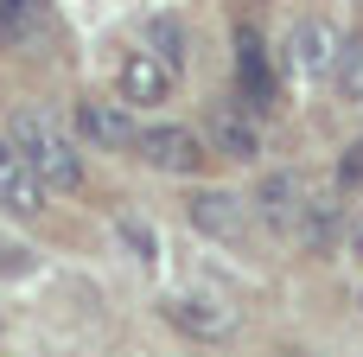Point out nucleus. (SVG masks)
I'll return each instance as SVG.
<instances>
[{
	"mask_svg": "<svg viewBox=\"0 0 363 357\" xmlns=\"http://www.w3.org/2000/svg\"><path fill=\"white\" fill-rule=\"evenodd\" d=\"M300 204H306V172H294V166H281V172H268V179L255 185V211H262L274 230H294Z\"/></svg>",
	"mask_w": 363,
	"mask_h": 357,
	"instance_id": "9b49d317",
	"label": "nucleus"
},
{
	"mask_svg": "<svg viewBox=\"0 0 363 357\" xmlns=\"http://www.w3.org/2000/svg\"><path fill=\"white\" fill-rule=\"evenodd\" d=\"M51 32V0H0V51H32Z\"/></svg>",
	"mask_w": 363,
	"mask_h": 357,
	"instance_id": "f8f14e48",
	"label": "nucleus"
},
{
	"mask_svg": "<svg viewBox=\"0 0 363 357\" xmlns=\"http://www.w3.org/2000/svg\"><path fill=\"white\" fill-rule=\"evenodd\" d=\"M332 89H338L345 109H363V45H345V57L332 70Z\"/></svg>",
	"mask_w": 363,
	"mask_h": 357,
	"instance_id": "4468645a",
	"label": "nucleus"
},
{
	"mask_svg": "<svg viewBox=\"0 0 363 357\" xmlns=\"http://www.w3.org/2000/svg\"><path fill=\"white\" fill-rule=\"evenodd\" d=\"M332 185H338V192H357V185H363V141L345 147V160H338V179H332Z\"/></svg>",
	"mask_w": 363,
	"mask_h": 357,
	"instance_id": "dca6fc26",
	"label": "nucleus"
},
{
	"mask_svg": "<svg viewBox=\"0 0 363 357\" xmlns=\"http://www.w3.org/2000/svg\"><path fill=\"white\" fill-rule=\"evenodd\" d=\"M172 89H179V70H172L166 57H153L147 45L121 51V64H115V102H128V109H160V102H172Z\"/></svg>",
	"mask_w": 363,
	"mask_h": 357,
	"instance_id": "20e7f679",
	"label": "nucleus"
},
{
	"mask_svg": "<svg viewBox=\"0 0 363 357\" xmlns=\"http://www.w3.org/2000/svg\"><path fill=\"white\" fill-rule=\"evenodd\" d=\"M6 141L26 153V166L38 172L45 192H83V153H77V134H70V121L57 109H45V102L13 109Z\"/></svg>",
	"mask_w": 363,
	"mask_h": 357,
	"instance_id": "f257e3e1",
	"label": "nucleus"
},
{
	"mask_svg": "<svg viewBox=\"0 0 363 357\" xmlns=\"http://www.w3.org/2000/svg\"><path fill=\"white\" fill-rule=\"evenodd\" d=\"M134 109L128 102H115V96H83L77 102V141H89V147H108V153H121V147H134Z\"/></svg>",
	"mask_w": 363,
	"mask_h": 357,
	"instance_id": "423d86ee",
	"label": "nucleus"
},
{
	"mask_svg": "<svg viewBox=\"0 0 363 357\" xmlns=\"http://www.w3.org/2000/svg\"><path fill=\"white\" fill-rule=\"evenodd\" d=\"M160 319L172 326V332H185V339H198V345H223V339H236V307L230 300H217V294H166L160 300Z\"/></svg>",
	"mask_w": 363,
	"mask_h": 357,
	"instance_id": "7ed1b4c3",
	"label": "nucleus"
},
{
	"mask_svg": "<svg viewBox=\"0 0 363 357\" xmlns=\"http://www.w3.org/2000/svg\"><path fill=\"white\" fill-rule=\"evenodd\" d=\"M338 57H345V32H338V19L313 13V19L294 26V38H287V64H294V77L319 83V77L338 70Z\"/></svg>",
	"mask_w": 363,
	"mask_h": 357,
	"instance_id": "39448f33",
	"label": "nucleus"
},
{
	"mask_svg": "<svg viewBox=\"0 0 363 357\" xmlns=\"http://www.w3.org/2000/svg\"><path fill=\"white\" fill-rule=\"evenodd\" d=\"M211 147L223 153V160H262V128H255V115L242 109V102H217L211 109Z\"/></svg>",
	"mask_w": 363,
	"mask_h": 357,
	"instance_id": "9d476101",
	"label": "nucleus"
},
{
	"mask_svg": "<svg viewBox=\"0 0 363 357\" xmlns=\"http://www.w3.org/2000/svg\"><path fill=\"white\" fill-rule=\"evenodd\" d=\"M38 268V256L26 249V243H6L0 236V281H19V275H32Z\"/></svg>",
	"mask_w": 363,
	"mask_h": 357,
	"instance_id": "2eb2a0df",
	"label": "nucleus"
},
{
	"mask_svg": "<svg viewBox=\"0 0 363 357\" xmlns=\"http://www.w3.org/2000/svg\"><path fill=\"white\" fill-rule=\"evenodd\" d=\"M45 198H51V192L38 185V172L26 166V153L0 134V211H6V217H38Z\"/></svg>",
	"mask_w": 363,
	"mask_h": 357,
	"instance_id": "1a4fd4ad",
	"label": "nucleus"
},
{
	"mask_svg": "<svg viewBox=\"0 0 363 357\" xmlns=\"http://www.w3.org/2000/svg\"><path fill=\"white\" fill-rule=\"evenodd\" d=\"M147 51L166 57L172 70H185V26H179L172 13H153V19H147Z\"/></svg>",
	"mask_w": 363,
	"mask_h": 357,
	"instance_id": "ddd939ff",
	"label": "nucleus"
},
{
	"mask_svg": "<svg viewBox=\"0 0 363 357\" xmlns=\"http://www.w3.org/2000/svg\"><path fill=\"white\" fill-rule=\"evenodd\" d=\"M134 153H140L153 172H166V179H198V172L211 166L204 134H191V128H179V121H153V128H140V134H134Z\"/></svg>",
	"mask_w": 363,
	"mask_h": 357,
	"instance_id": "f03ea898",
	"label": "nucleus"
},
{
	"mask_svg": "<svg viewBox=\"0 0 363 357\" xmlns=\"http://www.w3.org/2000/svg\"><path fill=\"white\" fill-rule=\"evenodd\" d=\"M287 236L306 256H332L345 243V204H338V192H306V204H300V217H294Z\"/></svg>",
	"mask_w": 363,
	"mask_h": 357,
	"instance_id": "6e6552de",
	"label": "nucleus"
},
{
	"mask_svg": "<svg viewBox=\"0 0 363 357\" xmlns=\"http://www.w3.org/2000/svg\"><path fill=\"white\" fill-rule=\"evenodd\" d=\"M345 243H351V256H357V262H363V204H357V217L345 224Z\"/></svg>",
	"mask_w": 363,
	"mask_h": 357,
	"instance_id": "f3484780",
	"label": "nucleus"
},
{
	"mask_svg": "<svg viewBox=\"0 0 363 357\" xmlns=\"http://www.w3.org/2000/svg\"><path fill=\"white\" fill-rule=\"evenodd\" d=\"M185 217H191V230L211 236V243H242V236H249V204H242L236 192H191V198H185Z\"/></svg>",
	"mask_w": 363,
	"mask_h": 357,
	"instance_id": "0eeeda50",
	"label": "nucleus"
}]
</instances>
